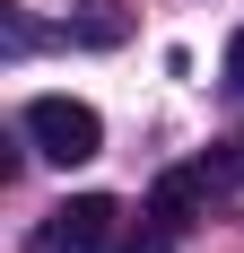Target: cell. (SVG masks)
Instances as JSON below:
<instances>
[{"mask_svg": "<svg viewBox=\"0 0 244 253\" xmlns=\"http://www.w3.org/2000/svg\"><path fill=\"white\" fill-rule=\"evenodd\" d=\"M227 79H236V87H244V35H236V44H227Z\"/></svg>", "mask_w": 244, "mask_h": 253, "instance_id": "6", "label": "cell"}, {"mask_svg": "<svg viewBox=\"0 0 244 253\" xmlns=\"http://www.w3.org/2000/svg\"><path fill=\"white\" fill-rule=\"evenodd\" d=\"M122 35H131V9H122V0H79V9H70V44L114 52Z\"/></svg>", "mask_w": 244, "mask_h": 253, "instance_id": "3", "label": "cell"}, {"mask_svg": "<svg viewBox=\"0 0 244 253\" xmlns=\"http://www.w3.org/2000/svg\"><path fill=\"white\" fill-rule=\"evenodd\" d=\"M218 183H209V166H183V175H157V192H148V210L157 218H192L201 201H209Z\"/></svg>", "mask_w": 244, "mask_h": 253, "instance_id": "4", "label": "cell"}, {"mask_svg": "<svg viewBox=\"0 0 244 253\" xmlns=\"http://www.w3.org/2000/svg\"><path fill=\"white\" fill-rule=\"evenodd\" d=\"M26 140L52 166H87L105 149V123H96V105H79V96H35L26 105Z\"/></svg>", "mask_w": 244, "mask_h": 253, "instance_id": "1", "label": "cell"}, {"mask_svg": "<svg viewBox=\"0 0 244 253\" xmlns=\"http://www.w3.org/2000/svg\"><path fill=\"white\" fill-rule=\"evenodd\" d=\"M114 218H122V201H114V192H79V201L44 210V227H35V253H96L105 236H114Z\"/></svg>", "mask_w": 244, "mask_h": 253, "instance_id": "2", "label": "cell"}, {"mask_svg": "<svg viewBox=\"0 0 244 253\" xmlns=\"http://www.w3.org/2000/svg\"><path fill=\"white\" fill-rule=\"evenodd\" d=\"M122 253H166V245H122Z\"/></svg>", "mask_w": 244, "mask_h": 253, "instance_id": "7", "label": "cell"}, {"mask_svg": "<svg viewBox=\"0 0 244 253\" xmlns=\"http://www.w3.org/2000/svg\"><path fill=\"white\" fill-rule=\"evenodd\" d=\"M209 183H244V131H236V140H218V157H209Z\"/></svg>", "mask_w": 244, "mask_h": 253, "instance_id": "5", "label": "cell"}]
</instances>
